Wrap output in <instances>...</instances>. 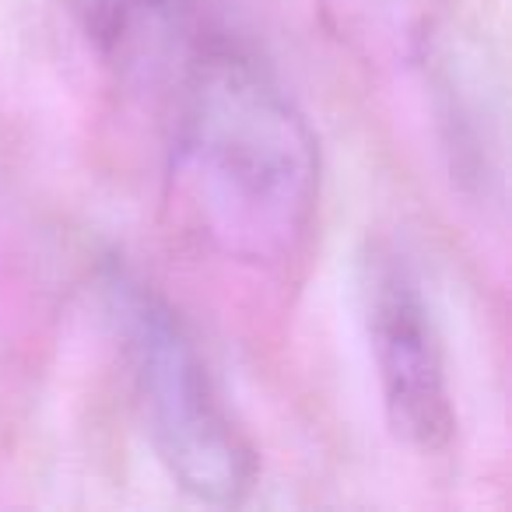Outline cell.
I'll list each match as a JSON object with an SVG mask.
<instances>
[{
	"mask_svg": "<svg viewBox=\"0 0 512 512\" xmlns=\"http://www.w3.org/2000/svg\"><path fill=\"white\" fill-rule=\"evenodd\" d=\"M316 200L320 148L299 106L246 53H193L169 144L179 225L228 260L285 267L306 246Z\"/></svg>",
	"mask_w": 512,
	"mask_h": 512,
	"instance_id": "6da1fadb",
	"label": "cell"
},
{
	"mask_svg": "<svg viewBox=\"0 0 512 512\" xmlns=\"http://www.w3.org/2000/svg\"><path fill=\"white\" fill-rule=\"evenodd\" d=\"M106 292L137 411L162 467L197 502H246L256 484L253 446L221 404L179 316L127 274H113Z\"/></svg>",
	"mask_w": 512,
	"mask_h": 512,
	"instance_id": "7a4b0ae2",
	"label": "cell"
},
{
	"mask_svg": "<svg viewBox=\"0 0 512 512\" xmlns=\"http://www.w3.org/2000/svg\"><path fill=\"white\" fill-rule=\"evenodd\" d=\"M365 313L386 418L404 442L421 453H435L453 439L456 425L446 358L418 278L397 253L369 260Z\"/></svg>",
	"mask_w": 512,
	"mask_h": 512,
	"instance_id": "3957f363",
	"label": "cell"
},
{
	"mask_svg": "<svg viewBox=\"0 0 512 512\" xmlns=\"http://www.w3.org/2000/svg\"><path fill=\"white\" fill-rule=\"evenodd\" d=\"M449 0H316L327 36L365 67H407L428 50Z\"/></svg>",
	"mask_w": 512,
	"mask_h": 512,
	"instance_id": "277c9868",
	"label": "cell"
},
{
	"mask_svg": "<svg viewBox=\"0 0 512 512\" xmlns=\"http://www.w3.org/2000/svg\"><path fill=\"white\" fill-rule=\"evenodd\" d=\"M64 4L85 36L106 50L127 46L158 8V0H64Z\"/></svg>",
	"mask_w": 512,
	"mask_h": 512,
	"instance_id": "5b68a950",
	"label": "cell"
}]
</instances>
